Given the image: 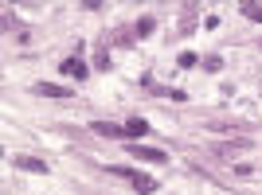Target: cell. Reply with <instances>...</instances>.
<instances>
[{"instance_id": "obj_1", "label": "cell", "mask_w": 262, "mask_h": 195, "mask_svg": "<svg viewBox=\"0 0 262 195\" xmlns=\"http://www.w3.org/2000/svg\"><path fill=\"white\" fill-rule=\"evenodd\" d=\"M125 149H129V156H137V160H145V164H164L168 160L161 149H149V144H137V141H129Z\"/></svg>"}, {"instance_id": "obj_2", "label": "cell", "mask_w": 262, "mask_h": 195, "mask_svg": "<svg viewBox=\"0 0 262 195\" xmlns=\"http://www.w3.org/2000/svg\"><path fill=\"white\" fill-rule=\"evenodd\" d=\"M90 129L98 133V137H110V141H118V137H129V133L121 129V125H114V121H94Z\"/></svg>"}, {"instance_id": "obj_3", "label": "cell", "mask_w": 262, "mask_h": 195, "mask_svg": "<svg viewBox=\"0 0 262 195\" xmlns=\"http://www.w3.org/2000/svg\"><path fill=\"white\" fill-rule=\"evenodd\" d=\"M12 168H24V172H47V160H39V156H12Z\"/></svg>"}, {"instance_id": "obj_4", "label": "cell", "mask_w": 262, "mask_h": 195, "mask_svg": "<svg viewBox=\"0 0 262 195\" xmlns=\"http://www.w3.org/2000/svg\"><path fill=\"white\" fill-rule=\"evenodd\" d=\"M59 70H63L67 78H75V82H82V78H86V63H82V59H63V66H59Z\"/></svg>"}, {"instance_id": "obj_5", "label": "cell", "mask_w": 262, "mask_h": 195, "mask_svg": "<svg viewBox=\"0 0 262 195\" xmlns=\"http://www.w3.org/2000/svg\"><path fill=\"white\" fill-rule=\"evenodd\" d=\"M35 94L39 98H71V90L59 86V82H35Z\"/></svg>"}, {"instance_id": "obj_6", "label": "cell", "mask_w": 262, "mask_h": 195, "mask_svg": "<svg viewBox=\"0 0 262 195\" xmlns=\"http://www.w3.org/2000/svg\"><path fill=\"white\" fill-rule=\"evenodd\" d=\"M133 191H137V195L157 191V180H153V176H141V172H137V176H133Z\"/></svg>"}, {"instance_id": "obj_7", "label": "cell", "mask_w": 262, "mask_h": 195, "mask_svg": "<svg viewBox=\"0 0 262 195\" xmlns=\"http://www.w3.org/2000/svg\"><path fill=\"white\" fill-rule=\"evenodd\" d=\"M125 133H129V137H145V133H149V125H145L141 117H129V121H125Z\"/></svg>"}, {"instance_id": "obj_8", "label": "cell", "mask_w": 262, "mask_h": 195, "mask_svg": "<svg viewBox=\"0 0 262 195\" xmlns=\"http://www.w3.org/2000/svg\"><path fill=\"white\" fill-rule=\"evenodd\" d=\"M243 16H251V20L262 23V4H243Z\"/></svg>"}, {"instance_id": "obj_9", "label": "cell", "mask_w": 262, "mask_h": 195, "mask_svg": "<svg viewBox=\"0 0 262 195\" xmlns=\"http://www.w3.org/2000/svg\"><path fill=\"white\" fill-rule=\"evenodd\" d=\"M247 144H251V141H235V144H215V149H219V152H239V149H247Z\"/></svg>"}]
</instances>
